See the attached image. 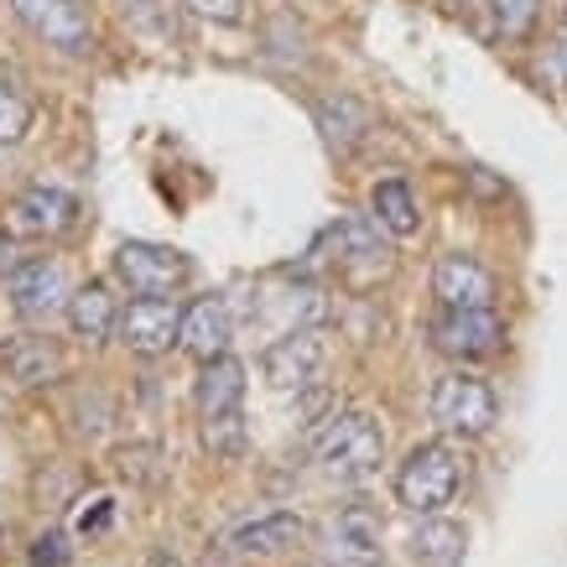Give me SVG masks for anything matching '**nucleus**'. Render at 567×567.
Segmentation results:
<instances>
[{
	"mask_svg": "<svg viewBox=\"0 0 567 567\" xmlns=\"http://www.w3.org/2000/svg\"><path fill=\"white\" fill-rule=\"evenodd\" d=\"M260 370L271 380V391H308L312 380L323 375V339L312 328H292L266 349Z\"/></svg>",
	"mask_w": 567,
	"mask_h": 567,
	"instance_id": "9d476101",
	"label": "nucleus"
},
{
	"mask_svg": "<svg viewBox=\"0 0 567 567\" xmlns=\"http://www.w3.org/2000/svg\"><path fill=\"white\" fill-rule=\"evenodd\" d=\"M427 333H432V349H437V354H447V360H458V364H474V360L499 354V344H505V318H499L495 308H437Z\"/></svg>",
	"mask_w": 567,
	"mask_h": 567,
	"instance_id": "39448f33",
	"label": "nucleus"
},
{
	"mask_svg": "<svg viewBox=\"0 0 567 567\" xmlns=\"http://www.w3.org/2000/svg\"><path fill=\"white\" fill-rule=\"evenodd\" d=\"M464 547H468L464 526L437 520V516H427L422 520V532L412 536V551H416V563L422 567H458L464 563Z\"/></svg>",
	"mask_w": 567,
	"mask_h": 567,
	"instance_id": "412c9836",
	"label": "nucleus"
},
{
	"mask_svg": "<svg viewBox=\"0 0 567 567\" xmlns=\"http://www.w3.org/2000/svg\"><path fill=\"white\" fill-rule=\"evenodd\" d=\"M447 6H453V11H464V6H468V0H447Z\"/></svg>",
	"mask_w": 567,
	"mask_h": 567,
	"instance_id": "c756f323",
	"label": "nucleus"
},
{
	"mask_svg": "<svg viewBox=\"0 0 567 567\" xmlns=\"http://www.w3.org/2000/svg\"><path fill=\"white\" fill-rule=\"evenodd\" d=\"M204 447L208 453H219V458H240L245 453V412H229V416L204 422Z\"/></svg>",
	"mask_w": 567,
	"mask_h": 567,
	"instance_id": "5701e85b",
	"label": "nucleus"
},
{
	"mask_svg": "<svg viewBox=\"0 0 567 567\" xmlns=\"http://www.w3.org/2000/svg\"><path fill=\"white\" fill-rule=\"evenodd\" d=\"M121 344L141 360H156V354H167V349L183 339V308H177L173 297H136L131 308L121 312Z\"/></svg>",
	"mask_w": 567,
	"mask_h": 567,
	"instance_id": "1a4fd4ad",
	"label": "nucleus"
},
{
	"mask_svg": "<svg viewBox=\"0 0 567 567\" xmlns=\"http://www.w3.org/2000/svg\"><path fill=\"white\" fill-rule=\"evenodd\" d=\"M131 6H146V0H131ZM131 6H125V11H131Z\"/></svg>",
	"mask_w": 567,
	"mask_h": 567,
	"instance_id": "2f4dec72",
	"label": "nucleus"
},
{
	"mask_svg": "<svg viewBox=\"0 0 567 567\" xmlns=\"http://www.w3.org/2000/svg\"><path fill=\"white\" fill-rule=\"evenodd\" d=\"M73 219H79V198L63 188H48V183L17 193V204H11V229H17V235H32V240L63 235V229H73Z\"/></svg>",
	"mask_w": 567,
	"mask_h": 567,
	"instance_id": "ddd939ff",
	"label": "nucleus"
},
{
	"mask_svg": "<svg viewBox=\"0 0 567 567\" xmlns=\"http://www.w3.org/2000/svg\"><path fill=\"white\" fill-rule=\"evenodd\" d=\"M432 422L443 432H453V437H484L499 422V401L480 375L453 370V375H443L432 385Z\"/></svg>",
	"mask_w": 567,
	"mask_h": 567,
	"instance_id": "20e7f679",
	"label": "nucleus"
},
{
	"mask_svg": "<svg viewBox=\"0 0 567 567\" xmlns=\"http://www.w3.org/2000/svg\"><path fill=\"white\" fill-rule=\"evenodd\" d=\"M146 567H183V557H177V551H152V557H146Z\"/></svg>",
	"mask_w": 567,
	"mask_h": 567,
	"instance_id": "cd10ccee",
	"label": "nucleus"
},
{
	"mask_svg": "<svg viewBox=\"0 0 567 567\" xmlns=\"http://www.w3.org/2000/svg\"><path fill=\"white\" fill-rule=\"evenodd\" d=\"M318 131H323V141L333 146V152H354L364 141V131H370V110H364L354 94H328V100H318Z\"/></svg>",
	"mask_w": 567,
	"mask_h": 567,
	"instance_id": "6ab92c4d",
	"label": "nucleus"
},
{
	"mask_svg": "<svg viewBox=\"0 0 567 567\" xmlns=\"http://www.w3.org/2000/svg\"><path fill=\"white\" fill-rule=\"evenodd\" d=\"M32 131V104L17 94H0V146H17Z\"/></svg>",
	"mask_w": 567,
	"mask_h": 567,
	"instance_id": "b1692460",
	"label": "nucleus"
},
{
	"mask_svg": "<svg viewBox=\"0 0 567 567\" xmlns=\"http://www.w3.org/2000/svg\"><path fill=\"white\" fill-rule=\"evenodd\" d=\"M0 364H6V375L17 385H52L63 375V354L48 339H32V333H21V339H11L0 349Z\"/></svg>",
	"mask_w": 567,
	"mask_h": 567,
	"instance_id": "a211bd4d",
	"label": "nucleus"
},
{
	"mask_svg": "<svg viewBox=\"0 0 567 567\" xmlns=\"http://www.w3.org/2000/svg\"><path fill=\"white\" fill-rule=\"evenodd\" d=\"M6 287H11V308H17V318H27V323H42V318H52V312H63L69 308V297H73L58 260H21Z\"/></svg>",
	"mask_w": 567,
	"mask_h": 567,
	"instance_id": "9b49d317",
	"label": "nucleus"
},
{
	"mask_svg": "<svg viewBox=\"0 0 567 567\" xmlns=\"http://www.w3.org/2000/svg\"><path fill=\"white\" fill-rule=\"evenodd\" d=\"M115 276L136 297H173L193 281V260L173 245H152V240H125L115 250Z\"/></svg>",
	"mask_w": 567,
	"mask_h": 567,
	"instance_id": "0eeeda50",
	"label": "nucleus"
},
{
	"mask_svg": "<svg viewBox=\"0 0 567 567\" xmlns=\"http://www.w3.org/2000/svg\"><path fill=\"white\" fill-rule=\"evenodd\" d=\"M32 567H69V536H63V532L37 536V547H32Z\"/></svg>",
	"mask_w": 567,
	"mask_h": 567,
	"instance_id": "a878e982",
	"label": "nucleus"
},
{
	"mask_svg": "<svg viewBox=\"0 0 567 567\" xmlns=\"http://www.w3.org/2000/svg\"><path fill=\"white\" fill-rule=\"evenodd\" d=\"M489 17H495V32L505 42H526L542 17V0H489Z\"/></svg>",
	"mask_w": 567,
	"mask_h": 567,
	"instance_id": "4be33fe9",
	"label": "nucleus"
},
{
	"mask_svg": "<svg viewBox=\"0 0 567 567\" xmlns=\"http://www.w3.org/2000/svg\"><path fill=\"white\" fill-rule=\"evenodd\" d=\"M312 453L328 480L360 484L385 464V432L370 412H333L323 427L312 432Z\"/></svg>",
	"mask_w": 567,
	"mask_h": 567,
	"instance_id": "f257e3e1",
	"label": "nucleus"
},
{
	"mask_svg": "<svg viewBox=\"0 0 567 567\" xmlns=\"http://www.w3.org/2000/svg\"><path fill=\"white\" fill-rule=\"evenodd\" d=\"M69 328L73 339H89V344H104L115 328H121V308H115V297H110V287L104 281H89V287H79V292L69 297Z\"/></svg>",
	"mask_w": 567,
	"mask_h": 567,
	"instance_id": "f3484780",
	"label": "nucleus"
},
{
	"mask_svg": "<svg viewBox=\"0 0 567 567\" xmlns=\"http://www.w3.org/2000/svg\"><path fill=\"white\" fill-rule=\"evenodd\" d=\"M464 489V453L447 443H416L395 468V499L412 516H443Z\"/></svg>",
	"mask_w": 567,
	"mask_h": 567,
	"instance_id": "f03ea898",
	"label": "nucleus"
},
{
	"mask_svg": "<svg viewBox=\"0 0 567 567\" xmlns=\"http://www.w3.org/2000/svg\"><path fill=\"white\" fill-rule=\"evenodd\" d=\"M432 292H437L443 308H495V276L480 256L447 250L432 266Z\"/></svg>",
	"mask_w": 567,
	"mask_h": 567,
	"instance_id": "f8f14e48",
	"label": "nucleus"
},
{
	"mask_svg": "<svg viewBox=\"0 0 567 567\" xmlns=\"http://www.w3.org/2000/svg\"><path fill=\"white\" fill-rule=\"evenodd\" d=\"M193 17L204 21H219V27H235V21L245 17V0H183Z\"/></svg>",
	"mask_w": 567,
	"mask_h": 567,
	"instance_id": "393cba45",
	"label": "nucleus"
},
{
	"mask_svg": "<svg viewBox=\"0 0 567 567\" xmlns=\"http://www.w3.org/2000/svg\"><path fill=\"white\" fill-rule=\"evenodd\" d=\"M302 536H308L302 516L271 511V516H256V520H245V526H235V532H229V547L240 551V557H281V551H292Z\"/></svg>",
	"mask_w": 567,
	"mask_h": 567,
	"instance_id": "dca6fc26",
	"label": "nucleus"
},
{
	"mask_svg": "<svg viewBox=\"0 0 567 567\" xmlns=\"http://www.w3.org/2000/svg\"><path fill=\"white\" fill-rule=\"evenodd\" d=\"M11 11L37 42L69 52V58H84L94 48V27H89L79 0H11Z\"/></svg>",
	"mask_w": 567,
	"mask_h": 567,
	"instance_id": "6e6552de",
	"label": "nucleus"
},
{
	"mask_svg": "<svg viewBox=\"0 0 567 567\" xmlns=\"http://www.w3.org/2000/svg\"><path fill=\"white\" fill-rule=\"evenodd\" d=\"M177 344L188 349L193 360H219L235 344V318L219 297H198L193 308H183V339Z\"/></svg>",
	"mask_w": 567,
	"mask_h": 567,
	"instance_id": "4468645a",
	"label": "nucleus"
},
{
	"mask_svg": "<svg viewBox=\"0 0 567 567\" xmlns=\"http://www.w3.org/2000/svg\"><path fill=\"white\" fill-rule=\"evenodd\" d=\"M318 557L328 567H380L385 557V526L370 505H344L323 520L318 532Z\"/></svg>",
	"mask_w": 567,
	"mask_h": 567,
	"instance_id": "423d86ee",
	"label": "nucleus"
},
{
	"mask_svg": "<svg viewBox=\"0 0 567 567\" xmlns=\"http://www.w3.org/2000/svg\"><path fill=\"white\" fill-rule=\"evenodd\" d=\"M391 229L375 219V214H339L333 229H328V245H333V266L344 276L349 287H375L385 281L395 266L391 250Z\"/></svg>",
	"mask_w": 567,
	"mask_h": 567,
	"instance_id": "7ed1b4c3",
	"label": "nucleus"
},
{
	"mask_svg": "<svg viewBox=\"0 0 567 567\" xmlns=\"http://www.w3.org/2000/svg\"><path fill=\"white\" fill-rule=\"evenodd\" d=\"M193 401H198V422H214V416L240 412L245 406V364L235 360V354L204 360L198 385H193Z\"/></svg>",
	"mask_w": 567,
	"mask_h": 567,
	"instance_id": "2eb2a0df",
	"label": "nucleus"
},
{
	"mask_svg": "<svg viewBox=\"0 0 567 567\" xmlns=\"http://www.w3.org/2000/svg\"><path fill=\"white\" fill-rule=\"evenodd\" d=\"M110 516H115V511H110V499H94V511H84L79 526H84V532H100V526H110Z\"/></svg>",
	"mask_w": 567,
	"mask_h": 567,
	"instance_id": "bb28decb",
	"label": "nucleus"
},
{
	"mask_svg": "<svg viewBox=\"0 0 567 567\" xmlns=\"http://www.w3.org/2000/svg\"><path fill=\"white\" fill-rule=\"evenodd\" d=\"M563 37H567V6H563Z\"/></svg>",
	"mask_w": 567,
	"mask_h": 567,
	"instance_id": "7c9ffc66",
	"label": "nucleus"
},
{
	"mask_svg": "<svg viewBox=\"0 0 567 567\" xmlns=\"http://www.w3.org/2000/svg\"><path fill=\"white\" fill-rule=\"evenodd\" d=\"M370 208H375V219L391 229L395 240H412L416 229H422V214H416V193L401 183V177H385V183H375V193H370Z\"/></svg>",
	"mask_w": 567,
	"mask_h": 567,
	"instance_id": "aec40b11",
	"label": "nucleus"
},
{
	"mask_svg": "<svg viewBox=\"0 0 567 567\" xmlns=\"http://www.w3.org/2000/svg\"><path fill=\"white\" fill-rule=\"evenodd\" d=\"M0 271H17V256H11V240L0 235Z\"/></svg>",
	"mask_w": 567,
	"mask_h": 567,
	"instance_id": "c85d7f7f",
	"label": "nucleus"
}]
</instances>
